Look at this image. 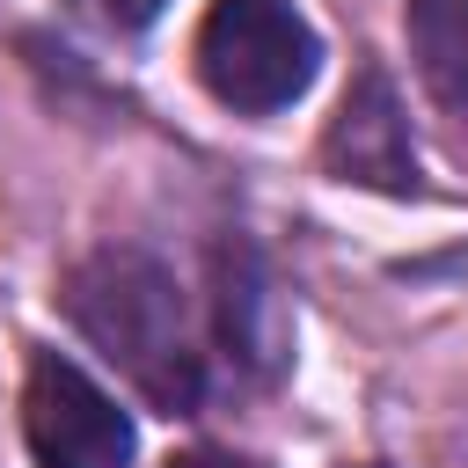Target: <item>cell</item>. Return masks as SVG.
I'll return each instance as SVG.
<instances>
[{
  "mask_svg": "<svg viewBox=\"0 0 468 468\" xmlns=\"http://www.w3.org/2000/svg\"><path fill=\"white\" fill-rule=\"evenodd\" d=\"M102 7H110V22H124V29H146L168 0H102Z\"/></svg>",
  "mask_w": 468,
  "mask_h": 468,
  "instance_id": "7",
  "label": "cell"
},
{
  "mask_svg": "<svg viewBox=\"0 0 468 468\" xmlns=\"http://www.w3.org/2000/svg\"><path fill=\"white\" fill-rule=\"evenodd\" d=\"M212 285H219V344H227V358H241L249 373H278L285 366V307H278V285H271L263 256L241 234L219 241Z\"/></svg>",
  "mask_w": 468,
  "mask_h": 468,
  "instance_id": "5",
  "label": "cell"
},
{
  "mask_svg": "<svg viewBox=\"0 0 468 468\" xmlns=\"http://www.w3.org/2000/svg\"><path fill=\"white\" fill-rule=\"evenodd\" d=\"M402 37H410V58H417L424 88L453 117H468V0H410Z\"/></svg>",
  "mask_w": 468,
  "mask_h": 468,
  "instance_id": "6",
  "label": "cell"
},
{
  "mask_svg": "<svg viewBox=\"0 0 468 468\" xmlns=\"http://www.w3.org/2000/svg\"><path fill=\"white\" fill-rule=\"evenodd\" d=\"M322 73V37L292 0H212L197 22V80L234 117L292 110Z\"/></svg>",
  "mask_w": 468,
  "mask_h": 468,
  "instance_id": "2",
  "label": "cell"
},
{
  "mask_svg": "<svg viewBox=\"0 0 468 468\" xmlns=\"http://www.w3.org/2000/svg\"><path fill=\"white\" fill-rule=\"evenodd\" d=\"M322 161L344 183H373V190H417V146H410V117L395 102V80L380 66H358V80L344 88V110L329 117Z\"/></svg>",
  "mask_w": 468,
  "mask_h": 468,
  "instance_id": "4",
  "label": "cell"
},
{
  "mask_svg": "<svg viewBox=\"0 0 468 468\" xmlns=\"http://www.w3.org/2000/svg\"><path fill=\"white\" fill-rule=\"evenodd\" d=\"M168 468H263V461H241V453H219V446H197V453H183V461H168Z\"/></svg>",
  "mask_w": 468,
  "mask_h": 468,
  "instance_id": "8",
  "label": "cell"
},
{
  "mask_svg": "<svg viewBox=\"0 0 468 468\" xmlns=\"http://www.w3.org/2000/svg\"><path fill=\"white\" fill-rule=\"evenodd\" d=\"M366 468H380V461H366Z\"/></svg>",
  "mask_w": 468,
  "mask_h": 468,
  "instance_id": "9",
  "label": "cell"
},
{
  "mask_svg": "<svg viewBox=\"0 0 468 468\" xmlns=\"http://www.w3.org/2000/svg\"><path fill=\"white\" fill-rule=\"evenodd\" d=\"M22 431L37 468H132V417L110 388H95L73 358L37 351L22 380Z\"/></svg>",
  "mask_w": 468,
  "mask_h": 468,
  "instance_id": "3",
  "label": "cell"
},
{
  "mask_svg": "<svg viewBox=\"0 0 468 468\" xmlns=\"http://www.w3.org/2000/svg\"><path fill=\"white\" fill-rule=\"evenodd\" d=\"M66 314L73 329L161 410V417H190L205 402V351L190 336L183 292L168 278L161 256L146 249H95L88 263L66 271Z\"/></svg>",
  "mask_w": 468,
  "mask_h": 468,
  "instance_id": "1",
  "label": "cell"
}]
</instances>
